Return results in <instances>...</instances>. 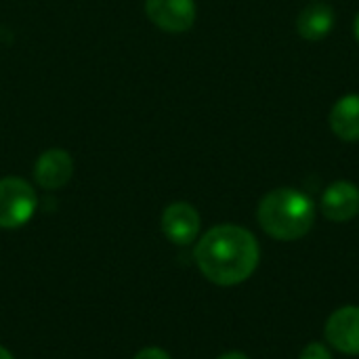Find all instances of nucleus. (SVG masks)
<instances>
[{
  "label": "nucleus",
  "instance_id": "obj_1",
  "mask_svg": "<svg viewBox=\"0 0 359 359\" xmlns=\"http://www.w3.org/2000/svg\"><path fill=\"white\" fill-rule=\"evenodd\" d=\"M194 257L206 280L219 286H236L252 276L261 250L248 229L217 225L202 236Z\"/></svg>",
  "mask_w": 359,
  "mask_h": 359
},
{
  "label": "nucleus",
  "instance_id": "obj_2",
  "mask_svg": "<svg viewBox=\"0 0 359 359\" xmlns=\"http://www.w3.org/2000/svg\"><path fill=\"white\" fill-rule=\"evenodd\" d=\"M257 217L265 233L282 242H292L311 231L316 206L303 191L280 187L261 200Z\"/></svg>",
  "mask_w": 359,
  "mask_h": 359
},
{
  "label": "nucleus",
  "instance_id": "obj_3",
  "mask_svg": "<svg viewBox=\"0 0 359 359\" xmlns=\"http://www.w3.org/2000/svg\"><path fill=\"white\" fill-rule=\"evenodd\" d=\"M34 187L19 177L0 179V229H19L36 212Z\"/></svg>",
  "mask_w": 359,
  "mask_h": 359
},
{
  "label": "nucleus",
  "instance_id": "obj_4",
  "mask_svg": "<svg viewBox=\"0 0 359 359\" xmlns=\"http://www.w3.org/2000/svg\"><path fill=\"white\" fill-rule=\"evenodd\" d=\"M145 15L154 25L168 34H183L196 23L194 0H145Z\"/></svg>",
  "mask_w": 359,
  "mask_h": 359
},
{
  "label": "nucleus",
  "instance_id": "obj_5",
  "mask_svg": "<svg viewBox=\"0 0 359 359\" xmlns=\"http://www.w3.org/2000/svg\"><path fill=\"white\" fill-rule=\"evenodd\" d=\"M162 231L177 246L191 244L200 233L198 210L187 202H175L166 206L162 212Z\"/></svg>",
  "mask_w": 359,
  "mask_h": 359
},
{
  "label": "nucleus",
  "instance_id": "obj_6",
  "mask_svg": "<svg viewBox=\"0 0 359 359\" xmlns=\"http://www.w3.org/2000/svg\"><path fill=\"white\" fill-rule=\"evenodd\" d=\"M72 175H74V158L65 149H46L34 164L36 183L48 191L65 187Z\"/></svg>",
  "mask_w": 359,
  "mask_h": 359
},
{
  "label": "nucleus",
  "instance_id": "obj_7",
  "mask_svg": "<svg viewBox=\"0 0 359 359\" xmlns=\"http://www.w3.org/2000/svg\"><path fill=\"white\" fill-rule=\"evenodd\" d=\"M328 343L349 355H359V307H343L328 318Z\"/></svg>",
  "mask_w": 359,
  "mask_h": 359
},
{
  "label": "nucleus",
  "instance_id": "obj_8",
  "mask_svg": "<svg viewBox=\"0 0 359 359\" xmlns=\"http://www.w3.org/2000/svg\"><path fill=\"white\" fill-rule=\"evenodd\" d=\"M322 212L334 223L351 221L359 215V187L351 181H337L328 185L322 196Z\"/></svg>",
  "mask_w": 359,
  "mask_h": 359
},
{
  "label": "nucleus",
  "instance_id": "obj_9",
  "mask_svg": "<svg viewBox=\"0 0 359 359\" xmlns=\"http://www.w3.org/2000/svg\"><path fill=\"white\" fill-rule=\"evenodd\" d=\"M334 8L326 2H311L297 17V32L305 40H324L334 27Z\"/></svg>",
  "mask_w": 359,
  "mask_h": 359
},
{
  "label": "nucleus",
  "instance_id": "obj_10",
  "mask_svg": "<svg viewBox=\"0 0 359 359\" xmlns=\"http://www.w3.org/2000/svg\"><path fill=\"white\" fill-rule=\"evenodd\" d=\"M330 128L343 141H359V95L341 97L330 111Z\"/></svg>",
  "mask_w": 359,
  "mask_h": 359
},
{
  "label": "nucleus",
  "instance_id": "obj_11",
  "mask_svg": "<svg viewBox=\"0 0 359 359\" xmlns=\"http://www.w3.org/2000/svg\"><path fill=\"white\" fill-rule=\"evenodd\" d=\"M301 359H332V355H330V351H328L324 345L311 343V345H307V347L303 349Z\"/></svg>",
  "mask_w": 359,
  "mask_h": 359
},
{
  "label": "nucleus",
  "instance_id": "obj_12",
  "mask_svg": "<svg viewBox=\"0 0 359 359\" xmlns=\"http://www.w3.org/2000/svg\"><path fill=\"white\" fill-rule=\"evenodd\" d=\"M133 359H170V355L164 349H160V347H145Z\"/></svg>",
  "mask_w": 359,
  "mask_h": 359
},
{
  "label": "nucleus",
  "instance_id": "obj_13",
  "mask_svg": "<svg viewBox=\"0 0 359 359\" xmlns=\"http://www.w3.org/2000/svg\"><path fill=\"white\" fill-rule=\"evenodd\" d=\"M219 359H250V358H248V355H244V353L233 351V353H225V355H221Z\"/></svg>",
  "mask_w": 359,
  "mask_h": 359
},
{
  "label": "nucleus",
  "instance_id": "obj_14",
  "mask_svg": "<svg viewBox=\"0 0 359 359\" xmlns=\"http://www.w3.org/2000/svg\"><path fill=\"white\" fill-rule=\"evenodd\" d=\"M0 359H15V358H13V353H11L8 349H4V347L0 345Z\"/></svg>",
  "mask_w": 359,
  "mask_h": 359
},
{
  "label": "nucleus",
  "instance_id": "obj_15",
  "mask_svg": "<svg viewBox=\"0 0 359 359\" xmlns=\"http://www.w3.org/2000/svg\"><path fill=\"white\" fill-rule=\"evenodd\" d=\"M353 32H355V38H358L359 42V13L358 17H355V23H353Z\"/></svg>",
  "mask_w": 359,
  "mask_h": 359
}]
</instances>
